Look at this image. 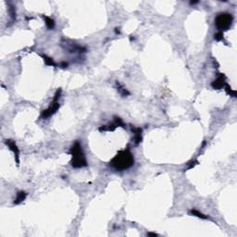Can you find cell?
<instances>
[{
	"instance_id": "obj_5",
	"label": "cell",
	"mask_w": 237,
	"mask_h": 237,
	"mask_svg": "<svg viewBox=\"0 0 237 237\" xmlns=\"http://www.w3.org/2000/svg\"><path fill=\"white\" fill-rule=\"evenodd\" d=\"M226 86V82H225V77L222 75H220L218 77L216 80L212 82V87L215 88V89H221V88Z\"/></svg>"
},
{
	"instance_id": "obj_1",
	"label": "cell",
	"mask_w": 237,
	"mask_h": 237,
	"mask_svg": "<svg viewBox=\"0 0 237 237\" xmlns=\"http://www.w3.org/2000/svg\"><path fill=\"white\" fill-rule=\"evenodd\" d=\"M133 163H134L133 156L128 149L119 152L110 162L111 166L118 170H124L126 169L131 168Z\"/></svg>"
},
{
	"instance_id": "obj_2",
	"label": "cell",
	"mask_w": 237,
	"mask_h": 237,
	"mask_svg": "<svg viewBox=\"0 0 237 237\" xmlns=\"http://www.w3.org/2000/svg\"><path fill=\"white\" fill-rule=\"evenodd\" d=\"M71 154L72 156L71 165L74 168H82V167L87 166L85 156L83 154L82 146L79 142H76L71 148Z\"/></svg>"
},
{
	"instance_id": "obj_9",
	"label": "cell",
	"mask_w": 237,
	"mask_h": 237,
	"mask_svg": "<svg viewBox=\"0 0 237 237\" xmlns=\"http://www.w3.org/2000/svg\"><path fill=\"white\" fill-rule=\"evenodd\" d=\"M45 24L46 26L48 27V29H53L54 26H55V23H54V21L52 19H50L48 17H45Z\"/></svg>"
},
{
	"instance_id": "obj_10",
	"label": "cell",
	"mask_w": 237,
	"mask_h": 237,
	"mask_svg": "<svg viewBox=\"0 0 237 237\" xmlns=\"http://www.w3.org/2000/svg\"><path fill=\"white\" fill-rule=\"evenodd\" d=\"M191 214L194 215V216H196L198 218H201V219H208V217L207 216H205L203 214V213L201 212H199L196 210H191Z\"/></svg>"
},
{
	"instance_id": "obj_6",
	"label": "cell",
	"mask_w": 237,
	"mask_h": 237,
	"mask_svg": "<svg viewBox=\"0 0 237 237\" xmlns=\"http://www.w3.org/2000/svg\"><path fill=\"white\" fill-rule=\"evenodd\" d=\"M6 143H7V145L8 146V147L14 152V154H15V156H16V161H17V163L19 164V154H20V151H19V148L17 147L15 142L12 141V140H7Z\"/></svg>"
},
{
	"instance_id": "obj_11",
	"label": "cell",
	"mask_w": 237,
	"mask_h": 237,
	"mask_svg": "<svg viewBox=\"0 0 237 237\" xmlns=\"http://www.w3.org/2000/svg\"><path fill=\"white\" fill-rule=\"evenodd\" d=\"M117 84H118V91H119L122 95H130V93H129L126 89H125L124 87H122V85H120L119 82H117Z\"/></svg>"
},
{
	"instance_id": "obj_4",
	"label": "cell",
	"mask_w": 237,
	"mask_h": 237,
	"mask_svg": "<svg viewBox=\"0 0 237 237\" xmlns=\"http://www.w3.org/2000/svg\"><path fill=\"white\" fill-rule=\"evenodd\" d=\"M60 93H61V90H58L57 93H56L55 95V98H54V101L51 103L50 106L47 109L43 111V113H42V118H47L49 116H51L52 114H54L56 111H57L59 108V104H58V98L60 96Z\"/></svg>"
},
{
	"instance_id": "obj_14",
	"label": "cell",
	"mask_w": 237,
	"mask_h": 237,
	"mask_svg": "<svg viewBox=\"0 0 237 237\" xmlns=\"http://www.w3.org/2000/svg\"><path fill=\"white\" fill-rule=\"evenodd\" d=\"M147 235H154V236H157V234H153V233H148Z\"/></svg>"
},
{
	"instance_id": "obj_7",
	"label": "cell",
	"mask_w": 237,
	"mask_h": 237,
	"mask_svg": "<svg viewBox=\"0 0 237 237\" xmlns=\"http://www.w3.org/2000/svg\"><path fill=\"white\" fill-rule=\"evenodd\" d=\"M133 132L134 133V141H135L136 144H139L141 141H142V136H141V133H142V129L141 128H132Z\"/></svg>"
},
{
	"instance_id": "obj_13",
	"label": "cell",
	"mask_w": 237,
	"mask_h": 237,
	"mask_svg": "<svg viewBox=\"0 0 237 237\" xmlns=\"http://www.w3.org/2000/svg\"><path fill=\"white\" fill-rule=\"evenodd\" d=\"M222 38H223V32H218L217 34H215V39L217 41H221Z\"/></svg>"
},
{
	"instance_id": "obj_8",
	"label": "cell",
	"mask_w": 237,
	"mask_h": 237,
	"mask_svg": "<svg viewBox=\"0 0 237 237\" xmlns=\"http://www.w3.org/2000/svg\"><path fill=\"white\" fill-rule=\"evenodd\" d=\"M26 198V194L24 192H19L18 194H17V197L15 199V201L14 203L15 204H20L21 202H22L24 199Z\"/></svg>"
},
{
	"instance_id": "obj_3",
	"label": "cell",
	"mask_w": 237,
	"mask_h": 237,
	"mask_svg": "<svg viewBox=\"0 0 237 237\" xmlns=\"http://www.w3.org/2000/svg\"><path fill=\"white\" fill-rule=\"evenodd\" d=\"M232 22H233V16L229 13H221L216 18V26L220 32L227 31L231 27Z\"/></svg>"
},
{
	"instance_id": "obj_12",
	"label": "cell",
	"mask_w": 237,
	"mask_h": 237,
	"mask_svg": "<svg viewBox=\"0 0 237 237\" xmlns=\"http://www.w3.org/2000/svg\"><path fill=\"white\" fill-rule=\"evenodd\" d=\"M42 57L44 58L45 63L47 64V65H50V66H56V64H55V62L53 61V59H52V58H48V57H46L45 55H42Z\"/></svg>"
}]
</instances>
